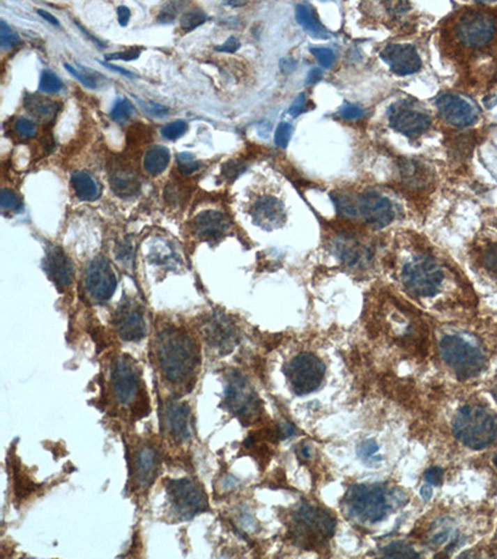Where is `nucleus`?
I'll return each instance as SVG.
<instances>
[{
	"label": "nucleus",
	"mask_w": 497,
	"mask_h": 559,
	"mask_svg": "<svg viewBox=\"0 0 497 559\" xmlns=\"http://www.w3.org/2000/svg\"><path fill=\"white\" fill-rule=\"evenodd\" d=\"M155 354L160 372L176 385L189 384L200 362V352L194 339L187 332L167 328L155 341Z\"/></svg>",
	"instance_id": "obj_1"
},
{
	"label": "nucleus",
	"mask_w": 497,
	"mask_h": 559,
	"mask_svg": "<svg viewBox=\"0 0 497 559\" xmlns=\"http://www.w3.org/2000/svg\"><path fill=\"white\" fill-rule=\"evenodd\" d=\"M454 434L464 445L480 450L494 443L497 436V422L491 411L484 406H465L454 419Z\"/></svg>",
	"instance_id": "obj_2"
},
{
	"label": "nucleus",
	"mask_w": 497,
	"mask_h": 559,
	"mask_svg": "<svg viewBox=\"0 0 497 559\" xmlns=\"http://www.w3.org/2000/svg\"><path fill=\"white\" fill-rule=\"evenodd\" d=\"M167 501L171 516L178 521H188L209 511L206 492L192 479L171 480L167 486Z\"/></svg>",
	"instance_id": "obj_3"
},
{
	"label": "nucleus",
	"mask_w": 497,
	"mask_h": 559,
	"mask_svg": "<svg viewBox=\"0 0 497 559\" xmlns=\"http://www.w3.org/2000/svg\"><path fill=\"white\" fill-rule=\"evenodd\" d=\"M441 354L444 362L455 372L459 379L475 377L485 367L484 353L461 337H444L441 342Z\"/></svg>",
	"instance_id": "obj_4"
},
{
	"label": "nucleus",
	"mask_w": 497,
	"mask_h": 559,
	"mask_svg": "<svg viewBox=\"0 0 497 559\" xmlns=\"http://www.w3.org/2000/svg\"><path fill=\"white\" fill-rule=\"evenodd\" d=\"M444 277L441 265L428 256L413 259L402 271L403 284L418 297L435 296L441 291Z\"/></svg>",
	"instance_id": "obj_5"
},
{
	"label": "nucleus",
	"mask_w": 497,
	"mask_h": 559,
	"mask_svg": "<svg viewBox=\"0 0 497 559\" xmlns=\"http://www.w3.org/2000/svg\"><path fill=\"white\" fill-rule=\"evenodd\" d=\"M351 514L360 521L376 523L387 516L388 505L382 487L358 485L352 487L346 497Z\"/></svg>",
	"instance_id": "obj_6"
},
{
	"label": "nucleus",
	"mask_w": 497,
	"mask_h": 559,
	"mask_svg": "<svg viewBox=\"0 0 497 559\" xmlns=\"http://www.w3.org/2000/svg\"><path fill=\"white\" fill-rule=\"evenodd\" d=\"M325 373V365L309 353L298 354L285 369L291 389L298 395H306L320 388Z\"/></svg>",
	"instance_id": "obj_7"
},
{
	"label": "nucleus",
	"mask_w": 497,
	"mask_h": 559,
	"mask_svg": "<svg viewBox=\"0 0 497 559\" xmlns=\"http://www.w3.org/2000/svg\"><path fill=\"white\" fill-rule=\"evenodd\" d=\"M225 403L229 411L240 420L252 422L260 411V400L245 378L238 372H230L225 387Z\"/></svg>",
	"instance_id": "obj_8"
},
{
	"label": "nucleus",
	"mask_w": 497,
	"mask_h": 559,
	"mask_svg": "<svg viewBox=\"0 0 497 559\" xmlns=\"http://www.w3.org/2000/svg\"><path fill=\"white\" fill-rule=\"evenodd\" d=\"M460 44L473 49L487 45L495 34V23L490 15L479 10H469L460 15L454 26Z\"/></svg>",
	"instance_id": "obj_9"
},
{
	"label": "nucleus",
	"mask_w": 497,
	"mask_h": 559,
	"mask_svg": "<svg viewBox=\"0 0 497 559\" xmlns=\"http://www.w3.org/2000/svg\"><path fill=\"white\" fill-rule=\"evenodd\" d=\"M130 479L135 489L144 490L155 482L160 473V457L157 446L144 441L133 449L130 459Z\"/></svg>",
	"instance_id": "obj_10"
},
{
	"label": "nucleus",
	"mask_w": 497,
	"mask_h": 559,
	"mask_svg": "<svg viewBox=\"0 0 497 559\" xmlns=\"http://www.w3.org/2000/svg\"><path fill=\"white\" fill-rule=\"evenodd\" d=\"M389 126L409 139H417L428 131L431 118L427 112L413 107L408 101H399L389 107Z\"/></svg>",
	"instance_id": "obj_11"
},
{
	"label": "nucleus",
	"mask_w": 497,
	"mask_h": 559,
	"mask_svg": "<svg viewBox=\"0 0 497 559\" xmlns=\"http://www.w3.org/2000/svg\"><path fill=\"white\" fill-rule=\"evenodd\" d=\"M293 522L298 538L305 541L312 539V542H317L327 539L335 531V521L330 514L307 505L298 508L293 516Z\"/></svg>",
	"instance_id": "obj_12"
},
{
	"label": "nucleus",
	"mask_w": 497,
	"mask_h": 559,
	"mask_svg": "<svg viewBox=\"0 0 497 559\" xmlns=\"http://www.w3.org/2000/svg\"><path fill=\"white\" fill-rule=\"evenodd\" d=\"M117 277L109 261L96 257L89 265L85 275V289L95 303H105L114 296Z\"/></svg>",
	"instance_id": "obj_13"
},
{
	"label": "nucleus",
	"mask_w": 497,
	"mask_h": 559,
	"mask_svg": "<svg viewBox=\"0 0 497 559\" xmlns=\"http://www.w3.org/2000/svg\"><path fill=\"white\" fill-rule=\"evenodd\" d=\"M357 215L373 229H383L395 220V210L392 201L377 192H366L355 203Z\"/></svg>",
	"instance_id": "obj_14"
},
{
	"label": "nucleus",
	"mask_w": 497,
	"mask_h": 559,
	"mask_svg": "<svg viewBox=\"0 0 497 559\" xmlns=\"http://www.w3.org/2000/svg\"><path fill=\"white\" fill-rule=\"evenodd\" d=\"M436 109L446 122L461 128L473 126L479 117L477 109L471 103L452 93L441 95L436 100Z\"/></svg>",
	"instance_id": "obj_15"
},
{
	"label": "nucleus",
	"mask_w": 497,
	"mask_h": 559,
	"mask_svg": "<svg viewBox=\"0 0 497 559\" xmlns=\"http://www.w3.org/2000/svg\"><path fill=\"white\" fill-rule=\"evenodd\" d=\"M381 59L390 71L398 76H408L422 69V59L417 49L409 44H392L381 52Z\"/></svg>",
	"instance_id": "obj_16"
},
{
	"label": "nucleus",
	"mask_w": 497,
	"mask_h": 559,
	"mask_svg": "<svg viewBox=\"0 0 497 559\" xmlns=\"http://www.w3.org/2000/svg\"><path fill=\"white\" fill-rule=\"evenodd\" d=\"M254 223L265 230L279 229L285 224L286 210L284 203L274 195L259 197L250 208Z\"/></svg>",
	"instance_id": "obj_17"
},
{
	"label": "nucleus",
	"mask_w": 497,
	"mask_h": 559,
	"mask_svg": "<svg viewBox=\"0 0 497 559\" xmlns=\"http://www.w3.org/2000/svg\"><path fill=\"white\" fill-rule=\"evenodd\" d=\"M139 388V378L131 360L123 357L116 362L112 371V389L114 398L121 404H130Z\"/></svg>",
	"instance_id": "obj_18"
},
{
	"label": "nucleus",
	"mask_w": 497,
	"mask_h": 559,
	"mask_svg": "<svg viewBox=\"0 0 497 559\" xmlns=\"http://www.w3.org/2000/svg\"><path fill=\"white\" fill-rule=\"evenodd\" d=\"M114 327L118 336L127 342L141 341L146 335L142 311L131 303H125L118 307L114 316Z\"/></svg>",
	"instance_id": "obj_19"
},
{
	"label": "nucleus",
	"mask_w": 497,
	"mask_h": 559,
	"mask_svg": "<svg viewBox=\"0 0 497 559\" xmlns=\"http://www.w3.org/2000/svg\"><path fill=\"white\" fill-rule=\"evenodd\" d=\"M165 430L178 444L188 441L193 434V419L190 408L183 403H171L165 409Z\"/></svg>",
	"instance_id": "obj_20"
},
{
	"label": "nucleus",
	"mask_w": 497,
	"mask_h": 559,
	"mask_svg": "<svg viewBox=\"0 0 497 559\" xmlns=\"http://www.w3.org/2000/svg\"><path fill=\"white\" fill-rule=\"evenodd\" d=\"M203 333L206 342L222 353H229L236 344V331L230 321L223 314H213L206 321Z\"/></svg>",
	"instance_id": "obj_21"
},
{
	"label": "nucleus",
	"mask_w": 497,
	"mask_h": 559,
	"mask_svg": "<svg viewBox=\"0 0 497 559\" xmlns=\"http://www.w3.org/2000/svg\"><path fill=\"white\" fill-rule=\"evenodd\" d=\"M45 268L49 277L56 284L59 289H65L72 284L74 266L60 247H50L47 250Z\"/></svg>",
	"instance_id": "obj_22"
},
{
	"label": "nucleus",
	"mask_w": 497,
	"mask_h": 559,
	"mask_svg": "<svg viewBox=\"0 0 497 559\" xmlns=\"http://www.w3.org/2000/svg\"><path fill=\"white\" fill-rule=\"evenodd\" d=\"M229 219L225 214L217 210L200 213L194 219V233L203 240H217L228 231Z\"/></svg>",
	"instance_id": "obj_23"
},
{
	"label": "nucleus",
	"mask_w": 497,
	"mask_h": 559,
	"mask_svg": "<svg viewBox=\"0 0 497 559\" xmlns=\"http://www.w3.org/2000/svg\"><path fill=\"white\" fill-rule=\"evenodd\" d=\"M109 184L114 193L122 198H128L136 194L141 187L137 176L131 169L123 167L111 171Z\"/></svg>",
	"instance_id": "obj_24"
},
{
	"label": "nucleus",
	"mask_w": 497,
	"mask_h": 559,
	"mask_svg": "<svg viewBox=\"0 0 497 559\" xmlns=\"http://www.w3.org/2000/svg\"><path fill=\"white\" fill-rule=\"evenodd\" d=\"M71 185L74 188L77 199L82 201L98 199L100 197V189L95 179L86 171H77L71 176Z\"/></svg>",
	"instance_id": "obj_25"
},
{
	"label": "nucleus",
	"mask_w": 497,
	"mask_h": 559,
	"mask_svg": "<svg viewBox=\"0 0 497 559\" xmlns=\"http://www.w3.org/2000/svg\"><path fill=\"white\" fill-rule=\"evenodd\" d=\"M296 19L309 35L317 39H328L331 35L322 24L320 19L314 14L312 8L307 6H298L296 8Z\"/></svg>",
	"instance_id": "obj_26"
},
{
	"label": "nucleus",
	"mask_w": 497,
	"mask_h": 559,
	"mask_svg": "<svg viewBox=\"0 0 497 559\" xmlns=\"http://www.w3.org/2000/svg\"><path fill=\"white\" fill-rule=\"evenodd\" d=\"M169 160H171V154L166 147L153 146L147 151V153L144 155L143 166L147 173L152 176H157L166 169Z\"/></svg>",
	"instance_id": "obj_27"
},
{
	"label": "nucleus",
	"mask_w": 497,
	"mask_h": 559,
	"mask_svg": "<svg viewBox=\"0 0 497 559\" xmlns=\"http://www.w3.org/2000/svg\"><path fill=\"white\" fill-rule=\"evenodd\" d=\"M336 252L343 263L349 266L358 263L362 259V247L355 240L349 238H339L336 243Z\"/></svg>",
	"instance_id": "obj_28"
},
{
	"label": "nucleus",
	"mask_w": 497,
	"mask_h": 559,
	"mask_svg": "<svg viewBox=\"0 0 497 559\" xmlns=\"http://www.w3.org/2000/svg\"><path fill=\"white\" fill-rule=\"evenodd\" d=\"M25 107L29 109V112L36 114L38 117L52 118L56 114L59 105L47 98L29 96L25 98Z\"/></svg>",
	"instance_id": "obj_29"
},
{
	"label": "nucleus",
	"mask_w": 497,
	"mask_h": 559,
	"mask_svg": "<svg viewBox=\"0 0 497 559\" xmlns=\"http://www.w3.org/2000/svg\"><path fill=\"white\" fill-rule=\"evenodd\" d=\"M65 68L69 70L70 74L74 75L82 85H85L89 89H98V80H100L101 75L96 74L93 70L86 69L84 66L75 69L74 66H70L69 63H66Z\"/></svg>",
	"instance_id": "obj_30"
},
{
	"label": "nucleus",
	"mask_w": 497,
	"mask_h": 559,
	"mask_svg": "<svg viewBox=\"0 0 497 559\" xmlns=\"http://www.w3.org/2000/svg\"><path fill=\"white\" fill-rule=\"evenodd\" d=\"M206 19L208 17L203 10L192 9L189 12L184 13L181 17V28L183 29L184 31H192L206 23Z\"/></svg>",
	"instance_id": "obj_31"
},
{
	"label": "nucleus",
	"mask_w": 497,
	"mask_h": 559,
	"mask_svg": "<svg viewBox=\"0 0 497 559\" xmlns=\"http://www.w3.org/2000/svg\"><path fill=\"white\" fill-rule=\"evenodd\" d=\"M133 112H135V109H133L132 103L127 98H120L114 103L109 116H111L112 120L122 123V122H126L133 114Z\"/></svg>",
	"instance_id": "obj_32"
},
{
	"label": "nucleus",
	"mask_w": 497,
	"mask_h": 559,
	"mask_svg": "<svg viewBox=\"0 0 497 559\" xmlns=\"http://www.w3.org/2000/svg\"><path fill=\"white\" fill-rule=\"evenodd\" d=\"M384 556L388 558H418L419 554L406 543L395 542L384 548Z\"/></svg>",
	"instance_id": "obj_33"
},
{
	"label": "nucleus",
	"mask_w": 497,
	"mask_h": 559,
	"mask_svg": "<svg viewBox=\"0 0 497 559\" xmlns=\"http://www.w3.org/2000/svg\"><path fill=\"white\" fill-rule=\"evenodd\" d=\"M63 89V82L57 77L56 75L49 70H44L41 74L40 84H39V91L45 93H55Z\"/></svg>",
	"instance_id": "obj_34"
},
{
	"label": "nucleus",
	"mask_w": 497,
	"mask_h": 559,
	"mask_svg": "<svg viewBox=\"0 0 497 559\" xmlns=\"http://www.w3.org/2000/svg\"><path fill=\"white\" fill-rule=\"evenodd\" d=\"M20 43V39L6 22H0V46L3 50H10Z\"/></svg>",
	"instance_id": "obj_35"
},
{
	"label": "nucleus",
	"mask_w": 497,
	"mask_h": 559,
	"mask_svg": "<svg viewBox=\"0 0 497 559\" xmlns=\"http://www.w3.org/2000/svg\"><path fill=\"white\" fill-rule=\"evenodd\" d=\"M188 130V125L184 121H174L171 123H168L167 126L162 128L163 137L169 141H176L178 138L182 137L184 133Z\"/></svg>",
	"instance_id": "obj_36"
},
{
	"label": "nucleus",
	"mask_w": 497,
	"mask_h": 559,
	"mask_svg": "<svg viewBox=\"0 0 497 559\" xmlns=\"http://www.w3.org/2000/svg\"><path fill=\"white\" fill-rule=\"evenodd\" d=\"M178 169L183 174H192L200 168V163L190 153H181L177 155Z\"/></svg>",
	"instance_id": "obj_37"
},
{
	"label": "nucleus",
	"mask_w": 497,
	"mask_h": 559,
	"mask_svg": "<svg viewBox=\"0 0 497 559\" xmlns=\"http://www.w3.org/2000/svg\"><path fill=\"white\" fill-rule=\"evenodd\" d=\"M311 52L317 59V61L320 63L321 66L325 68V69L331 68L333 63H335V60H336L335 52L330 50V49H326V47H312Z\"/></svg>",
	"instance_id": "obj_38"
},
{
	"label": "nucleus",
	"mask_w": 497,
	"mask_h": 559,
	"mask_svg": "<svg viewBox=\"0 0 497 559\" xmlns=\"http://www.w3.org/2000/svg\"><path fill=\"white\" fill-rule=\"evenodd\" d=\"M0 204H1V208L6 209V210L19 211V209L22 208V201L9 189H3L1 190Z\"/></svg>",
	"instance_id": "obj_39"
},
{
	"label": "nucleus",
	"mask_w": 497,
	"mask_h": 559,
	"mask_svg": "<svg viewBox=\"0 0 497 559\" xmlns=\"http://www.w3.org/2000/svg\"><path fill=\"white\" fill-rule=\"evenodd\" d=\"M292 135V126L287 122H281L276 133H275V143L276 146H279L280 148H286L287 144L290 142V138Z\"/></svg>",
	"instance_id": "obj_40"
},
{
	"label": "nucleus",
	"mask_w": 497,
	"mask_h": 559,
	"mask_svg": "<svg viewBox=\"0 0 497 559\" xmlns=\"http://www.w3.org/2000/svg\"><path fill=\"white\" fill-rule=\"evenodd\" d=\"M14 128H15L17 136L20 138H24V139L33 138L36 135V128H35L34 123L31 121L26 120V118H19L15 122Z\"/></svg>",
	"instance_id": "obj_41"
},
{
	"label": "nucleus",
	"mask_w": 497,
	"mask_h": 559,
	"mask_svg": "<svg viewBox=\"0 0 497 559\" xmlns=\"http://www.w3.org/2000/svg\"><path fill=\"white\" fill-rule=\"evenodd\" d=\"M484 265L497 279V243L486 250L484 255Z\"/></svg>",
	"instance_id": "obj_42"
},
{
	"label": "nucleus",
	"mask_w": 497,
	"mask_h": 559,
	"mask_svg": "<svg viewBox=\"0 0 497 559\" xmlns=\"http://www.w3.org/2000/svg\"><path fill=\"white\" fill-rule=\"evenodd\" d=\"M377 451L378 445L374 440H366V441H363V443L358 446V455H360L363 460L376 459V460L379 461L381 457H373Z\"/></svg>",
	"instance_id": "obj_43"
},
{
	"label": "nucleus",
	"mask_w": 497,
	"mask_h": 559,
	"mask_svg": "<svg viewBox=\"0 0 497 559\" xmlns=\"http://www.w3.org/2000/svg\"><path fill=\"white\" fill-rule=\"evenodd\" d=\"M182 4L181 3H169L167 4L162 12L158 15V22L160 23H171V20H174V17H177V13L181 9Z\"/></svg>",
	"instance_id": "obj_44"
},
{
	"label": "nucleus",
	"mask_w": 497,
	"mask_h": 559,
	"mask_svg": "<svg viewBox=\"0 0 497 559\" xmlns=\"http://www.w3.org/2000/svg\"><path fill=\"white\" fill-rule=\"evenodd\" d=\"M339 114H341V117H343L344 120H360V117H363L365 111L360 109L358 106H355V105L344 103L342 106V109H339Z\"/></svg>",
	"instance_id": "obj_45"
},
{
	"label": "nucleus",
	"mask_w": 497,
	"mask_h": 559,
	"mask_svg": "<svg viewBox=\"0 0 497 559\" xmlns=\"http://www.w3.org/2000/svg\"><path fill=\"white\" fill-rule=\"evenodd\" d=\"M141 55V49L139 47H132L130 50L126 52H116V54H111V55H106L107 60H125V61H132L136 60L138 56Z\"/></svg>",
	"instance_id": "obj_46"
},
{
	"label": "nucleus",
	"mask_w": 497,
	"mask_h": 559,
	"mask_svg": "<svg viewBox=\"0 0 497 559\" xmlns=\"http://www.w3.org/2000/svg\"><path fill=\"white\" fill-rule=\"evenodd\" d=\"M443 476H444V471L441 468H430L425 471L424 477L427 480V482L430 485L439 486L443 481Z\"/></svg>",
	"instance_id": "obj_47"
},
{
	"label": "nucleus",
	"mask_w": 497,
	"mask_h": 559,
	"mask_svg": "<svg viewBox=\"0 0 497 559\" xmlns=\"http://www.w3.org/2000/svg\"><path fill=\"white\" fill-rule=\"evenodd\" d=\"M305 107H306V98H305V93H301L292 102L291 107L289 109V114H291L292 117H298V114H301V112L305 111Z\"/></svg>",
	"instance_id": "obj_48"
},
{
	"label": "nucleus",
	"mask_w": 497,
	"mask_h": 559,
	"mask_svg": "<svg viewBox=\"0 0 497 559\" xmlns=\"http://www.w3.org/2000/svg\"><path fill=\"white\" fill-rule=\"evenodd\" d=\"M239 47H240V43H239V40H238L236 38H234V36H230L228 40L224 43L223 45L215 47V52H235Z\"/></svg>",
	"instance_id": "obj_49"
},
{
	"label": "nucleus",
	"mask_w": 497,
	"mask_h": 559,
	"mask_svg": "<svg viewBox=\"0 0 497 559\" xmlns=\"http://www.w3.org/2000/svg\"><path fill=\"white\" fill-rule=\"evenodd\" d=\"M142 106L148 114H155V116H165L168 114V109L155 102H149L147 105L142 102Z\"/></svg>",
	"instance_id": "obj_50"
},
{
	"label": "nucleus",
	"mask_w": 497,
	"mask_h": 559,
	"mask_svg": "<svg viewBox=\"0 0 497 559\" xmlns=\"http://www.w3.org/2000/svg\"><path fill=\"white\" fill-rule=\"evenodd\" d=\"M117 15H118V23H120V25L126 26L128 22H130V17H131V10H130L127 6H118Z\"/></svg>",
	"instance_id": "obj_51"
},
{
	"label": "nucleus",
	"mask_w": 497,
	"mask_h": 559,
	"mask_svg": "<svg viewBox=\"0 0 497 559\" xmlns=\"http://www.w3.org/2000/svg\"><path fill=\"white\" fill-rule=\"evenodd\" d=\"M296 66H298V63L291 59H282L280 61V69L284 74H290L296 69Z\"/></svg>",
	"instance_id": "obj_52"
},
{
	"label": "nucleus",
	"mask_w": 497,
	"mask_h": 559,
	"mask_svg": "<svg viewBox=\"0 0 497 559\" xmlns=\"http://www.w3.org/2000/svg\"><path fill=\"white\" fill-rule=\"evenodd\" d=\"M322 71L320 69H314L309 71V77H307V84H316L322 79Z\"/></svg>",
	"instance_id": "obj_53"
},
{
	"label": "nucleus",
	"mask_w": 497,
	"mask_h": 559,
	"mask_svg": "<svg viewBox=\"0 0 497 559\" xmlns=\"http://www.w3.org/2000/svg\"><path fill=\"white\" fill-rule=\"evenodd\" d=\"M420 496H422L423 501H425V503L431 498V496H433V490H431V486H430V484H428V485H424L423 487L420 489Z\"/></svg>",
	"instance_id": "obj_54"
},
{
	"label": "nucleus",
	"mask_w": 497,
	"mask_h": 559,
	"mask_svg": "<svg viewBox=\"0 0 497 559\" xmlns=\"http://www.w3.org/2000/svg\"><path fill=\"white\" fill-rule=\"evenodd\" d=\"M38 13H39V15H40V17L46 19L49 23H52V25H56V26H59V22H57L56 17H54V15H52L50 13L45 12V10H41V9L40 10H38Z\"/></svg>",
	"instance_id": "obj_55"
},
{
	"label": "nucleus",
	"mask_w": 497,
	"mask_h": 559,
	"mask_svg": "<svg viewBox=\"0 0 497 559\" xmlns=\"http://www.w3.org/2000/svg\"><path fill=\"white\" fill-rule=\"evenodd\" d=\"M492 395H494V398H495L497 401V382L495 383V385H494V388H492Z\"/></svg>",
	"instance_id": "obj_56"
},
{
	"label": "nucleus",
	"mask_w": 497,
	"mask_h": 559,
	"mask_svg": "<svg viewBox=\"0 0 497 559\" xmlns=\"http://www.w3.org/2000/svg\"><path fill=\"white\" fill-rule=\"evenodd\" d=\"M494 464H495V466L497 468V457H495V459H494Z\"/></svg>",
	"instance_id": "obj_57"
}]
</instances>
